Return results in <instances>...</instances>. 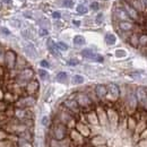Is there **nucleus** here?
<instances>
[{"label":"nucleus","mask_w":147,"mask_h":147,"mask_svg":"<svg viewBox=\"0 0 147 147\" xmlns=\"http://www.w3.org/2000/svg\"><path fill=\"white\" fill-rule=\"evenodd\" d=\"M38 75H40V77H41L42 79H47L48 76H49L48 73H47L45 70H43V69H40V70H38Z\"/></svg>","instance_id":"a211bd4d"},{"label":"nucleus","mask_w":147,"mask_h":147,"mask_svg":"<svg viewBox=\"0 0 147 147\" xmlns=\"http://www.w3.org/2000/svg\"><path fill=\"white\" fill-rule=\"evenodd\" d=\"M91 9L94 10V11L98 10V9H100V3H98V2H92V3H91Z\"/></svg>","instance_id":"6ab92c4d"},{"label":"nucleus","mask_w":147,"mask_h":147,"mask_svg":"<svg viewBox=\"0 0 147 147\" xmlns=\"http://www.w3.org/2000/svg\"><path fill=\"white\" fill-rule=\"evenodd\" d=\"M95 92H96V95L98 96V97H104L105 95H107V93H108V90H107V87L105 86H103V85H97L96 86V88H95Z\"/></svg>","instance_id":"39448f33"},{"label":"nucleus","mask_w":147,"mask_h":147,"mask_svg":"<svg viewBox=\"0 0 147 147\" xmlns=\"http://www.w3.org/2000/svg\"><path fill=\"white\" fill-rule=\"evenodd\" d=\"M119 28L123 32H129L134 28V23H131L129 20H121L119 23Z\"/></svg>","instance_id":"20e7f679"},{"label":"nucleus","mask_w":147,"mask_h":147,"mask_svg":"<svg viewBox=\"0 0 147 147\" xmlns=\"http://www.w3.org/2000/svg\"><path fill=\"white\" fill-rule=\"evenodd\" d=\"M48 122H49V118L48 117H43L42 118V125L43 126H48Z\"/></svg>","instance_id":"b1692460"},{"label":"nucleus","mask_w":147,"mask_h":147,"mask_svg":"<svg viewBox=\"0 0 147 147\" xmlns=\"http://www.w3.org/2000/svg\"><path fill=\"white\" fill-rule=\"evenodd\" d=\"M1 31H2V33H5V34H7V35H9L10 34V32L7 30V28H1Z\"/></svg>","instance_id":"bb28decb"},{"label":"nucleus","mask_w":147,"mask_h":147,"mask_svg":"<svg viewBox=\"0 0 147 147\" xmlns=\"http://www.w3.org/2000/svg\"><path fill=\"white\" fill-rule=\"evenodd\" d=\"M129 3L138 11V13H144L145 11V8H146V6H145V3L143 2V0H127Z\"/></svg>","instance_id":"f03ea898"},{"label":"nucleus","mask_w":147,"mask_h":147,"mask_svg":"<svg viewBox=\"0 0 147 147\" xmlns=\"http://www.w3.org/2000/svg\"><path fill=\"white\" fill-rule=\"evenodd\" d=\"M102 18H103V14H98V15L96 16V22H97V23H101Z\"/></svg>","instance_id":"a878e982"},{"label":"nucleus","mask_w":147,"mask_h":147,"mask_svg":"<svg viewBox=\"0 0 147 147\" xmlns=\"http://www.w3.org/2000/svg\"><path fill=\"white\" fill-rule=\"evenodd\" d=\"M55 45H57V48H58L59 50H61V51L68 50V45H67L65 42H58V43H55Z\"/></svg>","instance_id":"4468645a"},{"label":"nucleus","mask_w":147,"mask_h":147,"mask_svg":"<svg viewBox=\"0 0 147 147\" xmlns=\"http://www.w3.org/2000/svg\"><path fill=\"white\" fill-rule=\"evenodd\" d=\"M74 43L76 44V45H84L85 43H86V41H85V37L82 36V35H76V36L74 37Z\"/></svg>","instance_id":"6e6552de"},{"label":"nucleus","mask_w":147,"mask_h":147,"mask_svg":"<svg viewBox=\"0 0 147 147\" xmlns=\"http://www.w3.org/2000/svg\"><path fill=\"white\" fill-rule=\"evenodd\" d=\"M2 2L7 3V5H11L13 3V0H2Z\"/></svg>","instance_id":"cd10ccee"},{"label":"nucleus","mask_w":147,"mask_h":147,"mask_svg":"<svg viewBox=\"0 0 147 147\" xmlns=\"http://www.w3.org/2000/svg\"><path fill=\"white\" fill-rule=\"evenodd\" d=\"M82 55H84L85 58L92 59V60H94V58L96 57V53H94L91 49H85V50H83V51H82Z\"/></svg>","instance_id":"0eeeda50"},{"label":"nucleus","mask_w":147,"mask_h":147,"mask_svg":"<svg viewBox=\"0 0 147 147\" xmlns=\"http://www.w3.org/2000/svg\"><path fill=\"white\" fill-rule=\"evenodd\" d=\"M115 42H117V36H115L114 34L109 33V34L105 35V43H107L108 45H113Z\"/></svg>","instance_id":"423d86ee"},{"label":"nucleus","mask_w":147,"mask_h":147,"mask_svg":"<svg viewBox=\"0 0 147 147\" xmlns=\"http://www.w3.org/2000/svg\"><path fill=\"white\" fill-rule=\"evenodd\" d=\"M147 44V34H142L139 36V45L145 47Z\"/></svg>","instance_id":"dca6fc26"},{"label":"nucleus","mask_w":147,"mask_h":147,"mask_svg":"<svg viewBox=\"0 0 147 147\" xmlns=\"http://www.w3.org/2000/svg\"><path fill=\"white\" fill-rule=\"evenodd\" d=\"M52 17H53V18H60V17H61V13H60V11H53V13H52Z\"/></svg>","instance_id":"4be33fe9"},{"label":"nucleus","mask_w":147,"mask_h":147,"mask_svg":"<svg viewBox=\"0 0 147 147\" xmlns=\"http://www.w3.org/2000/svg\"><path fill=\"white\" fill-rule=\"evenodd\" d=\"M73 23H74V25H76V26H80V22H79V20H74Z\"/></svg>","instance_id":"c85d7f7f"},{"label":"nucleus","mask_w":147,"mask_h":147,"mask_svg":"<svg viewBox=\"0 0 147 147\" xmlns=\"http://www.w3.org/2000/svg\"><path fill=\"white\" fill-rule=\"evenodd\" d=\"M115 55L119 57V58L120 57H125L126 55V51H123V50H117L115 51Z\"/></svg>","instance_id":"aec40b11"},{"label":"nucleus","mask_w":147,"mask_h":147,"mask_svg":"<svg viewBox=\"0 0 147 147\" xmlns=\"http://www.w3.org/2000/svg\"><path fill=\"white\" fill-rule=\"evenodd\" d=\"M122 7L128 13V15L130 16V18L132 19V20H139L140 19V14L129 3L127 0H122Z\"/></svg>","instance_id":"f257e3e1"},{"label":"nucleus","mask_w":147,"mask_h":147,"mask_svg":"<svg viewBox=\"0 0 147 147\" xmlns=\"http://www.w3.org/2000/svg\"><path fill=\"white\" fill-rule=\"evenodd\" d=\"M130 43L134 44L135 47H137V44H139V37L137 36L136 34H134L132 36L130 37Z\"/></svg>","instance_id":"f3484780"},{"label":"nucleus","mask_w":147,"mask_h":147,"mask_svg":"<svg viewBox=\"0 0 147 147\" xmlns=\"http://www.w3.org/2000/svg\"><path fill=\"white\" fill-rule=\"evenodd\" d=\"M74 84H83L84 83V77L82 75H75L73 77Z\"/></svg>","instance_id":"f8f14e48"},{"label":"nucleus","mask_w":147,"mask_h":147,"mask_svg":"<svg viewBox=\"0 0 147 147\" xmlns=\"http://www.w3.org/2000/svg\"><path fill=\"white\" fill-rule=\"evenodd\" d=\"M76 11H77L79 15H85V14H87L88 9H87V7H86L85 5H78V6L76 7Z\"/></svg>","instance_id":"1a4fd4ad"},{"label":"nucleus","mask_w":147,"mask_h":147,"mask_svg":"<svg viewBox=\"0 0 147 147\" xmlns=\"http://www.w3.org/2000/svg\"><path fill=\"white\" fill-rule=\"evenodd\" d=\"M61 3H62V6L66 7V8H73L74 7L73 0H61Z\"/></svg>","instance_id":"2eb2a0df"},{"label":"nucleus","mask_w":147,"mask_h":147,"mask_svg":"<svg viewBox=\"0 0 147 147\" xmlns=\"http://www.w3.org/2000/svg\"><path fill=\"white\" fill-rule=\"evenodd\" d=\"M40 65H41L42 67H44V68H49V67H50V65H49V62H48L47 60H42V61L40 62Z\"/></svg>","instance_id":"412c9836"},{"label":"nucleus","mask_w":147,"mask_h":147,"mask_svg":"<svg viewBox=\"0 0 147 147\" xmlns=\"http://www.w3.org/2000/svg\"><path fill=\"white\" fill-rule=\"evenodd\" d=\"M47 34H48V31H47L45 28H41V30H40V35H41V36H44V35H47Z\"/></svg>","instance_id":"393cba45"},{"label":"nucleus","mask_w":147,"mask_h":147,"mask_svg":"<svg viewBox=\"0 0 147 147\" xmlns=\"http://www.w3.org/2000/svg\"><path fill=\"white\" fill-rule=\"evenodd\" d=\"M110 93H111V95H113L114 97H118V96H119V88H118V86H117V85L111 84L110 85Z\"/></svg>","instance_id":"9b49d317"},{"label":"nucleus","mask_w":147,"mask_h":147,"mask_svg":"<svg viewBox=\"0 0 147 147\" xmlns=\"http://www.w3.org/2000/svg\"><path fill=\"white\" fill-rule=\"evenodd\" d=\"M48 47H49L50 51H51L53 55H59V52L57 51V49H58V48H57V45H55V43L52 42V40H49V41H48Z\"/></svg>","instance_id":"9d476101"},{"label":"nucleus","mask_w":147,"mask_h":147,"mask_svg":"<svg viewBox=\"0 0 147 147\" xmlns=\"http://www.w3.org/2000/svg\"><path fill=\"white\" fill-rule=\"evenodd\" d=\"M67 74L63 73V71H61V73H59L57 75V80L58 82H65V80H67Z\"/></svg>","instance_id":"ddd939ff"},{"label":"nucleus","mask_w":147,"mask_h":147,"mask_svg":"<svg viewBox=\"0 0 147 147\" xmlns=\"http://www.w3.org/2000/svg\"><path fill=\"white\" fill-rule=\"evenodd\" d=\"M68 65H70V66H76V65H78V60H76V59H71V60H69V61H68Z\"/></svg>","instance_id":"5701e85b"},{"label":"nucleus","mask_w":147,"mask_h":147,"mask_svg":"<svg viewBox=\"0 0 147 147\" xmlns=\"http://www.w3.org/2000/svg\"><path fill=\"white\" fill-rule=\"evenodd\" d=\"M114 14H115V17H118V18L120 19V22L121 20H129V19H131L130 16L128 15V13L125 10L123 7L122 8H117L115 11H114Z\"/></svg>","instance_id":"7ed1b4c3"},{"label":"nucleus","mask_w":147,"mask_h":147,"mask_svg":"<svg viewBox=\"0 0 147 147\" xmlns=\"http://www.w3.org/2000/svg\"><path fill=\"white\" fill-rule=\"evenodd\" d=\"M143 2L145 3V6H146V7H147V0H143Z\"/></svg>","instance_id":"c756f323"}]
</instances>
